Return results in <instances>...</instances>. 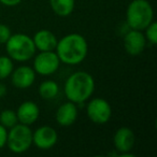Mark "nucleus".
<instances>
[{
	"mask_svg": "<svg viewBox=\"0 0 157 157\" xmlns=\"http://www.w3.org/2000/svg\"><path fill=\"white\" fill-rule=\"evenodd\" d=\"M23 0H0V3H2L6 7H16Z\"/></svg>",
	"mask_w": 157,
	"mask_h": 157,
	"instance_id": "obj_22",
	"label": "nucleus"
},
{
	"mask_svg": "<svg viewBox=\"0 0 157 157\" xmlns=\"http://www.w3.org/2000/svg\"><path fill=\"white\" fill-rule=\"evenodd\" d=\"M50 6L56 15L66 17L73 12L75 0H50Z\"/></svg>",
	"mask_w": 157,
	"mask_h": 157,
	"instance_id": "obj_15",
	"label": "nucleus"
},
{
	"mask_svg": "<svg viewBox=\"0 0 157 157\" xmlns=\"http://www.w3.org/2000/svg\"><path fill=\"white\" fill-rule=\"evenodd\" d=\"M7 145L14 154H23L33 145V130L28 125L17 123L8 131Z\"/></svg>",
	"mask_w": 157,
	"mask_h": 157,
	"instance_id": "obj_5",
	"label": "nucleus"
},
{
	"mask_svg": "<svg viewBox=\"0 0 157 157\" xmlns=\"http://www.w3.org/2000/svg\"><path fill=\"white\" fill-rule=\"evenodd\" d=\"M16 115H17L18 123L30 126L33 123L37 122V120L39 118L40 109L36 102L27 100L20 105L17 111H16Z\"/></svg>",
	"mask_w": 157,
	"mask_h": 157,
	"instance_id": "obj_13",
	"label": "nucleus"
},
{
	"mask_svg": "<svg viewBox=\"0 0 157 157\" xmlns=\"http://www.w3.org/2000/svg\"><path fill=\"white\" fill-rule=\"evenodd\" d=\"M6 51L12 60L24 63L35 56L37 48L31 37L26 33H15L6 42Z\"/></svg>",
	"mask_w": 157,
	"mask_h": 157,
	"instance_id": "obj_4",
	"label": "nucleus"
},
{
	"mask_svg": "<svg viewBox=\"0 0 157 157\" xmlns=\"http://www.w3.org/2000/svg\"><path fill=\"white\" fill-rule=\"evenodd\" d=\"M135 141V133L129 127H120L113 136L114 147L121 155H128L133 148Z\"/></svg>",
	"mask_w": 157,
	"mask_h": 157,
	"instance_id": "obj_9",
	"label": "nucleus"
},
{
	"mask_svg": "<svg viewBox=\"0 0 157 157\" xmlns=\"http://www.w3.org/2000/svg\"><path fill=\"white\" fill-rule=\"evenodd\" d=\"M78 116V105L68 100L67 102L59 105L55 114V118L59 126L69 127L76 122Z\"/></svg>",
	"mask_w": 157,
	"mask_h": 157,
	"instance_id": "obj_12",
	"label": "nucleus"
},
{
	"mask_svg": "<svg viewBox=\"0 0 157 157\" xmlns=\"http://www.w3.org/2000/svg\"><path fill=\"white\" fill-rule=\"evenodd\" d=\"M55 52L60 59V63L75 66L86 58L88 44L85 38L80 33H69L58 40Z\"/></svg>",
	"mask_w": 157,
	"mask_h": 157,
	"instance_id": "obj_1",
	"label": "nucleus"
},
{
	"mask_svg": "<svg viewBox=\"0 0 157 157\" xmlns=\"http://www.w3.org/2000/svg\"><path fill=\"white\" fill-rule=\"evenodd\" d=\"M145 39L150 42L152 45H156L157 43V23L153 21L145 29Z\"/></svg>",
	"mask_w": 157,
	"mask_h": 157,
	"instance_id": "obj_19",
	"label": "nucleus"
},
{
	"mask_svg": "<svg viewBox=\"0 0 157 157\" xmlns=\"http://www.w3.org/2000/svg\"><path fill=\"white\" fill-rule=\"evenodd\" d=\"M36 72L33 68L29 66H20L16 69H13L11 73V81L12 84L16 88L20 90H26L30 87L36 81Z\"/></svg>",
	"mask_w": 157,
	"mask_h": 157,
	"instance_id": "obj_11",
	"label": "nucleus"
},
{
	"mask_svg": "<svg viewBox=\"0 0 157 157\" xmlns=\"http://www.w3.org/2000/svg\"><path fill=\"white\" fill-rule=\"evenodd\" d=\"M86 113L94 124L105 125L110 121L112 116V108L105 99L97 97L88 101L86 107Z\"/></svg>",
	"mask_w": 157,
	"mask_h": 157,
	"instance_id": "obj_6",
	"label": "nucleus"
},
{
	"mask_svg": "<svg viewBox=\"0 0 157 157\" xmlns=\"http://www.w3.org/2000/svg\"><path fill=\"white\" fill-rule=\"evenodd\" d=\"M154 21V11L147 0H132L126 10V22L130 29L144 30Z\"/></svg>",
	"mask_w": 157,
	"mask_h": 157,
	"instance_id": "obj_3",
	"label": "nucleus"
},
{
	"mask_svg": "<svg viewBox=\"0 0 157 157\" xmlns=\"http://www.w3.org/2000/svg\"><path fill=\"white\" fill-rule=\"evenodd\" d=\"M60 65V59L57 56L55 51L40 52L36 55L33 60V70L40 75H52L58 70Z\"/></svg>",
	"mask_w": 157,
	"mask_h": 157,
	"instance_id": "obj_7",
	"label": "nucleus"
},
{
	"mask_svg": "<svg viewBox=\"0 0 157 157\" xmlns=\"http://www.w3.org/2000/svg\"><path fill=\"white\" fill-rule=\"evenodd\" d=\"M17 123L18 120L15 111L9 109L0 111V124L5 126L6 128H11V127L15 126Z\"/></svg>",
	"mask_w": 157,
	"mask_h": 157,
	"instance_id": "obj_17",
	"label": "nucleus"
},
{
	"mask_svg": "<svg viewBox=\"0 0 157 157\" xmlns=\"http://www.w3.org/2000/svg\"><path fill=\"white\" fill-rule=\"evenodd\" d=\"M58 141L57 131L51 126H41L33 131V144L39 150H50Z\"/></svg>",
	"mask_w": 157,
	"mask_h": 157,
	"instance_id": "obj_8",
	"label": "nucleus"
},
{
	"mask_svg": "<svg viewBox=\"0 0 157 157\" xmlns=\"http://www.w3.org/2000/svg\"><path fill=\"white\" fill-rule=\"evenodd\" d=\"M13 69V60L9 56H0V80L9 78Z\"/></svg>",
	"mask_w": 157,
	"mask_h": 157,
	"instance_id": "obj_18",
	"label": "nucleus"
},
{
	"mask_svg": "<svg viewBox=\"0 0 157 157\" xmlns=\"http://www.w3.org/2000/svg\"><path fill=\"white\" fill-rule=\"evenodd\" d=\"M59 93V85L53 80L43 81L39 86V95L42 99L51 100L57 97Z\"/></svg>",
	"mask_w": 157,
	"mask_h": 157,
	"instance_id": "obj_16",
	"label": "nucleus"
},
{
	"mask_svg": "<svg viewBox=\"0 0 157 157\" xmlns=\"http://www.w3.org/2000/svg\"><path fill=\"white\" fill-rule=\"evenodd\" d=\"M124 48L131 56H138L144 51L146 45L145 36L142 33L141 30L130 29L124 36Z\"/></svg>",
	"mask_w": 157,
	"mask_h": 157,
	"instance_id": "obj_10",
	"label": "nucleus"
},
{
	"mask_svg": "<svg viewBox=\"0 0 157 157\" xmlns=\"http://www.w3.org/2000/svg\"><path fill=\"white\" fill-rule=\"evenodd\" d=\"M7 94V87L2 84H0V97H3Z\"/></svg>",
	"mask_w": 157,
	"mask_h": 157,
	"instance_id": "obj_23",
	"label": "nucleus"
},
{
	"mask_svg": "<svg viewBox=\"0 0 157 157\" xmlns=\"http://www.w3.org/2000/svg\"><path fill=\"white\" fill-rule=\"evenodd\" d=\"M95 86L96 83L92 74L86 71H78L66 80L63 92L69 101L75 105H82L92 97Z\"/></svg>",
	"mask_w": 157,
	"mask_h": 157,
	"instance_id": "obj_2",
	"label": "nucleus"
},
{
	"mask_svg": "<svg viewBox=\"0 0 157 157\" xmlns=\"http://www.w3.org/2000/svg\"><path fill=\"white\" fill-rule=\"evenodd\" d=\"M11 29L8 25L0 24V44H6V42L11 37Z\"/></svg>",
	"mask_w": 157,
	"mask_h": 157,
	"instance_id": "obj_20",
	"label": "nucleus"
},
{
	"mask_svg": "<svg viewBox=\"0 0 157 157\" xmlns=\"http://www.w3.org/2000/svg\"><path fill=\"white\" fill-rule=\"evenodd\" d=\"M33 43L38 51L40 52H46V51H55L57 45V40L55 33L48 29H41L37 31L33 37Z\"/></svg>",
	"mask_w": 157,
	"mask_h": 157,
	"instance_id": "obj_14",
	"label": "nucleus"
},
{
	"mask_svg": "<svg viewBox=\"0 0 157 157\" xmlns=\"http://www.w3.org/2000/svg\"><path fill=\"white\" fill-rule=\"evenodd\" d=\"M7 138H8L7 128L0 124V150L7 145Z\"/></svg>",
	"mask_w": 157,
	"mask_h": 157,
	"instance_id": "obj_21",
	"label": "nucleus"
}]
</instances>
